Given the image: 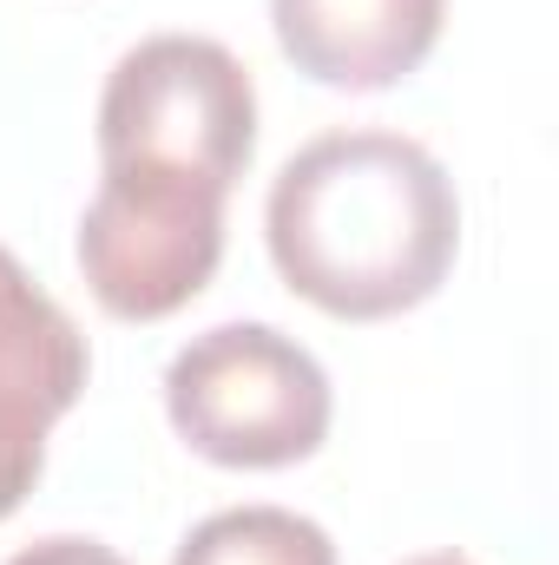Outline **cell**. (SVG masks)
Listing matches in <instances>:
<instances>
[{
	"label": "cell",
	"instance_id": "8992f818",
	"mask_svg": "<svg viewBox=\"0 0 559 565\" xmlns=\"http://www.w3.org/2000/svg\"><path fill=\"white\" fill-rule=\"evenodd\" d=\"M86 335L73 316L27 277V264L0 244V395L46 408L53 422L86 395Z\"/></svg>",
	"mask_w": 559,
	"mask_h": 565
},
{
	"label": "cell",
	"instance_id": "6da1fadb",
	"mask_svg": "<svg viewBox=\"0 0 559 565\" xmlns=\"http://www.w3.org/2000/svg\"><path fill=\"white\" fill-rule=\"evenodd\" d=\"M264 237L277 277L342 322L428 302L461 250L447 164L402 132H323L271 184Z\"/></svg>",
	"mask_w": 559,
	"mask_h": 565
},
{
	"label": "cell",
	"instance_id": "9c48e42d",
	"mask_svg": "<svg viewBox=\"0 0 559 565\" xmlns=\"http://www.w3.org/2000/svg\"><path fill=\"white\" fill-rule=\"evenodd\" d=\"M402 565H474V559L454 553V546H441V553H415V559H402Z\"/></svg>",
	"mask_w": 559,
	"mask_h": 565
},
{
	"label": "cell",
	"instance_id": "7a4b0ae2",
	"mask_svg": "<svg viewBox=\"0 0 559 565\" xmlns=\"http://www.w3.org/2000/svg\"><path fill=\"white\" fill-rule=\"evenodd\" d=\"M178 440L218 467H296L323 447L336 395L323 362L271 322H218L165 369Z\"/></svg>",
	"mask_w": 559,
	"mask_h": 565
},
{
	"label": "cell",
	"instance_id": "52a82bcc",
	"mask_svg": "<svg viewBox=\"0 0 559 565\" xmlns=\"http://www.w3.org/2000/svg\"><path fill=\"white\" fill-rule=\"evenodd\" d=\"M171 565H336L329 533L289 507H224L184 533Z\"/></svg>",
	"mask_w": 559,
	"mask_h": 565
},
{
	"label": "cell",
	"instance_id": "ba28073f",
	"mask_svg": "<svg viewBox=\"0 0 559 565\" xmlns=\"http://www.w3.org/2000/svg\"><path fill=\"white\" fill-rule=\"evenodd\" d=\"M7 565H126L113 546H99V540H80V533H53V540H33V546H20Z\"/></svg>",
	"mask_w": 559,
	"mask_h": 565
},
{
	"label": "cell",
	"instance_id": "3957f363",
	"mask_svg": "<svg viewBox=\"0 0 559 565\" xmlns=\"http://www.w3.org/2000/svg\"><path fill=\"white\" fill-rule=\"evenodd\" d=\"M257 151V86L204 33H151L99 93V164H158L231 191Z\"/></svg>",
	"mask_w": 559,
	"mask_h": 565
},
{
	"label": "cell",
	"instance_id": "277c9868",
	"mask_svg": "<svg viewBox=\"0 0 559 565\" xmlns=\"http://www.w3.org/2000/svg\"><path fill=\"white\" fill-rule=\"evenodd\" d=\"M224 198L204 178L158 164H106L80 217V277L119 322L184 309L224 257Z\"/></svg>",
	"mask_w": 559,
	"mask_h": 565
},
{
	"label": "cell",
	"instance_id": "5b68a950",
	"mask_svg": "<svg viewBox=\"0 0 559 565\" xmlns=\"http://www.w3.org/2000/svg\"><path fill=\"white\" fill-rule=\"evenodd\" d=\"M447 0H271L277 46L296 73L336 93L402 86L434 53Z\"/></svg>",
	"mask_w": 559,
	"mask_h": 565
}]
</instances>
